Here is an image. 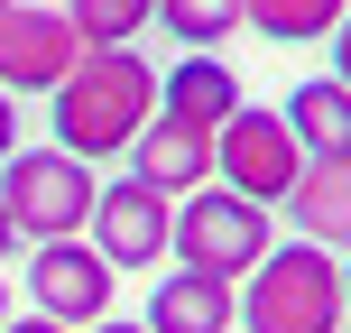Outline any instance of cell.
<instances>
[{"label": "cell", "mask_w": 351, "mask_h": 333, "mask_svg": "<svg viewBox=\"0 0 351 333\" xmlns=\"http://www.w3.org/2000/svg\"><path fill=\"white\" fill-rule=\"evenodd\" d=\"M158 84H167V74L148 65L139 47H93L84 65L47 93L56 148H65V158H84V167H93V158H130V148H139V130L158 121Z\"/></svg>", "instance_id": "cell-1"}, {"label": "cell", "mask_w": 351, "mask_h": 333, "mask_svg": "<svg viewBox=\"0 0 351 333\" xmlns=\"http://www.w3.org/2000/svg\"><path fill=\"white\" fill-rule=\"evenodd\" d=\"M342 260L315 241H278L259 268L241 278V324L250 333H342Z\"/></svg>", "instance_id": "cell-2"}, {"label": "cell", "mask_w": 351, "mask_h": 333, "mask_svg": "<svg viewBox=\"0 0 351 333\" xmlns=\"http://www.w3.org/2000/svg\"><path fill=\"white\" fill-rule=\"evenodd\" d=\"M268 250H278V213L250 204V194L204 185V194H185V204H176V268H204V278L241 287Z\"/></svg>", "instance_id": "cell-3"}, {"label": "cell", "mask_w": 351, "mask_h": 333, "mask_svg": "<svg viewBox=\"0 0 351 333\" xmlns=\"http://www.w3.org/2000/svg\"><path fill=\"white\" fill-rule=\"evenodd\" d=\"M0 204H10L19 241H84L93 204H102V176L47 139V148H19V158L0 167Z\"/></svg>", "instance_id": "cell-4"}, {"label": "cell", "mask_w": 351, "mask_h": 333, "mask_svg": "<svg viewBox=\"0 0 351 333\" xmlns=\"http://www.w3.org/2000/svg\"><path fill=\"white\" fill-rule=\"evenodd\" d=\"M296 176H305V148H296V130H287V111L241 102L222 121V139H213V185H231V194H250V204L278 213L287 194H296Z\"/></svg>", "instance_id": "cell-5"}, {"label": "cell", "mask_w": 351, "mask_h": 333, "mask_svg": "<svg viewBox=\"0 0 351 333\" xmlns=\"http://www.w3.org/2000/svg\"><path fill=\"white\" fill-rule=\"evenodd\" d=\"M111 287H121V268H111L93 241H37L28 250V306L47 324H65V333L111 324Z\"/></svg>", "instance_id": "cell-6"}, {"label": "cell", "mask_w": 351, "mask_h": 333, "mask_svg": "<svg viewBox=\"0 0 351 333\" xmlns=\"http://www.w3.org/2000/svg\"><path fill=\"white\" fill-rule=\"evenodd\" d=\"M84 56L93 47H84V28L65 10H37V0L0 10V93H56Z\"/></svg>", "instance_id": "cell-7"}, {"label": "cell", "mask_w": 351, "mask_h": 333, "mask_svg": "<svg viewBox=\"0 0 351 333\" xmlns=\"http://www.w3.org/2000/svg\"><path fill=\"white\" fill-rule=\"evenodd\" d=\"M93 250L111 268H158L176 250V194L139 185V176H111L102 204H93Z\"/></svg>", "instance_id": "cell-8"}, {"label": "cell", "mask_w": 351, "mask_h": 333, "mask_svg": "<svg viewBox=\"0 0 351 333\" xmlns=\"http://www.w3.org/2000/svg\"><path fill=\"white\" fill-rule=\"evenodd\" d=\"M287 231L315 250H333V260H351V158H305L296 194H287Z\"/></svg>", "instance_id": "cell-9"}, {"label": "cell", "mask_w": 351, "mask_h": 333, "mask_svg": "<svg viewBox=\"0 0 351 333\" xmlns=\"http://www.w3.org/2000/svg\"><path fill=\"white\" fill-rule=\"evenodd\" d=\"M130 176L185 204V194H204V185H213V139H204V130H185V121H167V111H158V121L139 130V148H130Z\"/></svg>", "instance_id": "cell-10"}, {"label": "cell", "mask_w": 351, "mask_h": 333, "mask_svg": "<svg viewBox=\"0 0 351 333\" xmlns=\"http://www.w3.org/2000/svg\"><path fill=\"white\" fill-rule=\"evenodd\" d=\"M241 102H250V93H241V74H231L222 56H176V74L158 84V111L185 121V130H204V139H222V121Z\"/></svg>", "instance_id": "cell-11"}, {"label": "cell", "mask_w": 351, "mask_h": 333, "mask_svg": "<svg viewBox=\"0 0 351 333\" xmlns=\"http://www.w3.org/2000/svg\"><path fill=\"white\" fill-rule=\"evenodd\" d=\"M241 324V287L204 278V268H167L148 297V333H231Z\"/></svg>", "instance_id": "cell-12"}, {"label": "cell", "mask_w": 351, "mask_h": 333, "mask_svg": "<svg viewBox=\"0 0 351 333\" xmlns=\"http://www.w3.org/2000/svg\"><path fill=\"white\" fill-rule=\"evenodd\" d=\"M278 111H287V130H296L305 158H351V84L315 74V84H296Z\"/></svg>", "instance_id": "cell-13"}, {"label": "cell", "mask_w": 351, "mask_h": 333, "mask_svg": "<svg viewBox=\"0 0 351 333\" xmlns=\"http://www.w3.org/2000/svg\"><path fill=\"white\" fill-rule=\"evenodd\" d=\"M158 28L185 56H213L231 28H250V0H158Z\"/></svg>", "instance_id": "cell-14"}, {"label": "cell", "mask_w": 351, "mask_h": 333, "mask_svg": "<svg viewBox=\"0 0 351 333\" xmlns=\"http://www.w3.org/2000/svg\"><path fill=\"white\" fill-rule=\"evenodd\" d=\"M342 10L351 0H250V28L278 37V47H315V37L342 28Z\"/></svg>", "instance_id": "cell-15"}, {"label": "cell", "mask_w": 351, "mask_h": 333, "mask_svg": "<svg viewBox=\"0 0 351 333\" xmlns=\"http://www.w3.org/2000/svg\"><path fill=\"white\" fill-rule=\"evenodd\" d=\"M65 19L84 47H139V28H158V0H65Z\"/></svg>", "instance_id": "cell-16"}, {"label": "cell", "mask_w": 351, "mask_h": 333, "mask_svg": "<svg viewBox=\"0 0 351 333\" xmlns=\"http://www.w3.org/2000/svg\"><path fill=\"white\" fill-rule=\"evenodd\" d=\"M19 158V93H0V167Z\"/></svg>", "instance_id": "cell-17"}, {"label": "cell", "mask_w": 351, "mask_h": 333, "mask_svg": "<svg viewBox=\"0 0 351 333\" xmlns=\"http://www.w3.org/2000/svg\"><path fill=\"white\" fill-rule=\"evenodd\" d=\"M333 84H351V10H342V28H333Z\"/></svg>", "instance_id": "cell-18"}, {"label": "cell", "mask_w": 351, "mask_h": 333, "mask_svg": "<svg viewBox=\"0 0 351 333\" xmlns=\"http://www.w3.org/2000/svg\"><path fill=\"white\" fill-rule=\"evenodd\" d=\"M0 333H65V324H47V315H28V324H19V315H10V324H0Z\"/></svg>", "instance_id": "cell-19"}, {"label": "cell", "mask_w": 351, "mask_h": 333, "mask_svg": "<svg viewBox=\"0 0 351 333\" xmlns=\"http://www.w3.org/2000/svg\"><path fill=\"white\" fill-rule=\"evenodd\" d=\"M10 250H19V222H10V204H0V260H10Z\"/></svg>", "instance_id": "cell-20"}, {"label": "cell", "mask_w": 351, "mask_h": 333, "mask_svg": "<svg viewBox=\"0 0 351 333\" xmlns=\"http://www.w3.org/2000/svg\"><path fill=\"white\" fill-rule=\"evenodd\" d=\"M93 333H148V324H121V315H111V324H93Z\"/></svg>", "instance_id": "cell-21"}, {"label": "cell", "mask_w": 351, "mask_h": 333, "mask_svg": "<svg viewBox=\"0 0 351 333\" xmlns=\"http://www.w3.org/2000/svg\"><path fill=\"white\" fill-rule=\"evenodd\" d=\"M0 324H10V278H0Z\"/></svg>", "instance_id": "cell-22"}, {"label": "cell", "mask_w": 351, "mask_h": 333, "mask_svg": "<svg viewBox=\"0 0 351 333\" xmlns=\"http://www.w3.org/2000/svg\"><path fill=\"white\" fill-rule=\"evenodd\" d=\"M342 297H351V260H342Z\"/></svg>", "instance_id": "cell-23"}, {"label": "cell", "mask_w": 351, "mask_h": 333, "mask_svg": "<svg viewBox=\"0 0 351 333\" xmlns=\"http://www.w3.org/2000/svg\"><path fill=\"white\" fill-rule=\"evenodd\" d=\"M0 10H10V0H0Z\"/></svg>", "instance_id": "cell-24"}]
</instances>
